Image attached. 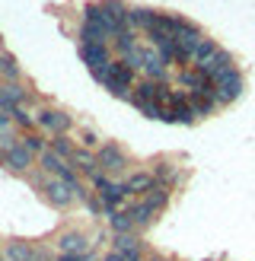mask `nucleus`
<instances>
[{
  "instance_id": "obj_1",
  "label": "nucleus",
  "mask_w": 255,
  "mask_h": 261,
  "mask_svg": "<svg viewBox=\"0 0 255 261\" xmlns=\"http://www.w3.org/2000/svg\"><path fill=\"white\" fill-rule=\"evenodd\" d=\"M96 80L106 86V89H112L115 96H128V89L134 86V67L128 61H112V64H106L102 70H96L93 73Z\"/></svg>"
},
{
  "instance_id": "obj_2",
  "label": "nucleus",
  "mask_w": 255,
  "mask_h": 261,
  "mask_svg": "<svg viewBox=\"0 0 255 261\" xmlns=\"http://www.w3.org/2000/svg\"><path fill=\"white\" fill-rule=\"evenodd\" d=\"M93 185H96V191H99V201H102V207H106L109 214H115L118 207L128 201V188H124V181H112V178H106V175H96L93 178Z\"/></svg>"
},
{
  "instance_id": "obj_3",
  "label": "nucleus",
  "mask_w": 255,
  "mask_h": 261,
  "mask_svg": "<svg viewBox=\"0 0 255 261\" xmlns=\"http://www.w3.org/2000/svg\"><path fill=\"white\" fill-rule=\"evenodd\" d=\"M239 93H242L239 70H230L226 76H220V80L214 83V102H217V106H230V102H236Z\"/></svg>"
},
{
  "instance_id": "obj_4",
  "label": "nucleus",
  "mask_w": 255,
  "mask_h": 261,
  "mask_svg": "<svg viewBox=\"0 0 255 261\" xmlns=\"http://www.w3.org/2000/svg\"><path fill=\"white\" fill-rule=\"evenodd\" d=\"M198 70H201L204 76H208L211 83H217V80H220V76H226L230 70H236V67H233V58H230V51L217 48V55H214L211 61H204V64H201Z\"/></svg>"
},
{
  "instance_id": "obj_5",
  "label": "nucleus",
  "mask_w": 255,
  "mask_h": 261,
  "mask_svg": "<svg viewBox=\"0 0 255 261\" xmlns=\"http://www.w3.org/2000/svg\"><path fill=\"white\" fill-rule=\"evenodd\" d=\"M178 80H182V86L188 89V93H195V96H214V83H211L198 67L182 70V73H178Z\"/></svg>"
},
{
  "instance_id": "obj_6",
  "label": "nucleus",
  "mask_w": 255,
  "mask_h": 261,
  "mask_svg": "<svg viewBox=\"0 0 255 261\" xmlns=\"http://www.w3.org/2000/svg\"><path fill=\"white\" fill-rule=\"evenodd\" d=\"M35 121L42 124L45 130H51L55 137H58V134H67V130H70V115H64V112H58V109H42Z\"/></svg>"
},
{
  "instance_id": "obj_7",
  "label": "nucleus",
  "mask_w": 255,
  "mask_h": 261,
  "mask_svg": "<svg viewBox=\"0 0 255 261\" xmlns=\"http://www.w3.org/2000/svg\"><path fill=\"white\" fill-rule=\"evenodd\" d=\"M45 198L55 204V207H67L76 194H73V188L67 185V181H61V178H48L45 181Z\"/></svg>"
},
{
  "instance_id": "obj_8",
  "label": "nucleus",
  "mask_w": 255,
  "mask_h": 261,
  "mask_svg": "<svg viewBox=\"0 0 255 261\" xmlns=\"http://www.w3.org/2000/svg\"><path fill=\"white\" fill-rule=\"evenodd\" d=\"M96 160H99V166H102V169H109V172H121V169L128 166L121 147H115V143H106V147H99Z\"/></svg>"
},
{
  "instance_id": "obj_9",
  "label": "nucleus",
  "mask_w": 255,
  "mask_h": 261,
  "mask_svg": "<svg viewBox=\"0 0 255 261\" xmlns=\"http://www.w3.org/2000/svg\"><path fill=\"white\" fill-rule=\"evenodd\" d=\"M80 58L89 64V70H102L106 64H112V58H109V48L106 45H80Z\"/></svg>"
},
{
  "instance_id": "obj_10",
  "label": "nucleus",
  "mask_w": 255,
  "mask_h": 261,
  "mask_svg": "<svg viewBox=\"0 0 255 261\" xmlns=\"http://www.w3.org/2000/svg\"><path fill=\"white\" fill-rule=\"evenodd\" d=\"M4 163L10 169H16V172H26V169L32 166V153L22 147V143H13L10 150H4Z\"/></svg>"
},
{
  "instance_id": "obj_11",
  "label": "nucleus",
  "mask_w": 255,
  "mask_h": 261,
  "mask_svg": "<svg viewBox=\"0 0 255 261\" xmlns=\"http://www.w3.org/2000/svg\"><path fill=\"white\" fill-rule=\"evenodd\" d=\"M22 99H26V89L16 86V83H10V86H0V112H13V109H19L22 106Z\"/></svg>"
},
{
  "instance_id": "obj_12",
  "label": "nucleus",
  "mask_w": 255,
  "mask_h": 261,
  "mask_svg": "<svg viewBox=\"0 0 255 261\" xmlns=\"http://www.w3.org/2000/svg\"><path fill=\"white\" fill-rule=\"evenodd\" d=\"M140 67L147 70V76L150 80H163V73H166V58L160 55V51H144V64H140Z\"/></svg>"
},
{
  "instance_id": "obj_13",
  "label": "nucleus",
  "mask_w": 255,
  "mask_h": 261,
  "mask_svg": "<svg viewBox=\"0 0 255 261\" xmlns=\"http://www.w3.org/2000/svg\"><path fill=\"white\" fill-rule=\"evenodd\" d=\"M128 214H131L134 226H150V220L157 217V207H153V204L144 198V201H137V204H131V207H128Z\"/></svg>"
},
{
  "instance_id": "obj_14",
  "label": "nucleus",
  "mask_w": 255,
  "mask_h": 261,
  "mask_svg": "<svg viewBox=\"0 0 255 261\" xmlns=\"http://www.w3.org/2000/svg\"><path fill=\"white\" fill-rule=\"evenodd\" d=\"M109 42V32L96 22H83L80 25V45H106Z\"/></svg>"
},
{
  "instance_id": "obj_15",
  "label": "nucleus",
  "mask_w": 255,
  "mask_h": 261,
  "mask_svg": "<svg viewBox=\"0 0 255 261\" xmlns=\"http://www.w3.org/2000/svg\"><path fill=\"white\" fill-rule=\"evenodd\" d=\"M70 163H73L76 169H80V172H83V175H93V178L99 175V160H96V156H93V153H86V150H76Z\"/></svg>"
},
{
  "instance_id": "obj_16",
  "label": "nucleus",
  "mask_w": 255,
  "mask_h": 261,
  "mask_svg": "<svg viewBox=\"0 0 255 261\" xmlns=\"http://www.w3.org/2000/svg\"><path fill=\"white\" fill-rule=\"evenodd\" d=\"M153 22H157V13L153 10H131L128 13V29H153Z\"/></svg>"
},
{
  "instance_id": "obj_17",
  "label": "nucleus",
  "mask_w": 255,
  "mask_h": 261,
  "mask_svg": "<svg viewBox=\"0 0 255 261\" xmlns=\"http://www.w3.org/2000/svg\"><path fill=\"white\" fill-rule=\"evenodd\" d=\"M58 249H61V255H73V252H86V239L80 236V232H64V236L58 239Z\"/></svg>"
},
{
  "instance_id": "obj_18",
  "label": "nucleus",
  "mask_w": 255,
  "mask_h": 261,
  "mask_svg": "<svg viewBox=\"0 0 255 261\" xmlns=\"http://www.w3.org/2000/svg\"><path fill=\"white\" fill-rule=\"evenodd\" d=\"M188 106L191 112H195V118H204V115H211L214 112V96H195V93H188Z\"/></svg>"
},
{
  "instance_id": "obj_19",
  "label": "nucleus",
  "mask_w": 255,
  "mask_h": 261,
  "mask_svg": "<svg viewBox=\"0 0 255 261\" xmlns=\"http://www.w3.org/2000/svg\"><path fill=\"white\" fill-rule=\"evenodd\" d=\"M55 156H61V160H73V153H76V147L64 137V134H58V137H51V147H48Z\"/></svg>"
},
{
  "instance_id": "obj_20",
  "label": "nucleus",
  "mask_w": 255,
  "mask_h": 261,
  "mask_svg": "<svg viewBox=\"0 0 255 261\" xmlns=\"http://www.w3.org/2000/svg\"><path fill=\"white\" fill-rule=\"evenodd\" d=\"M153 185H157V178H153V175H147V172H137V175H131V178L124 181L128 194H131V191H150Z\"/></svg>"
},
{
  "instance_id": "obj_21",
  "label": "nucleus",
  "mask_w": 255,
  "mask_h": 261,
  "mask_svg": "<svg viewBox=\"0 0 255 261\" xmlns=\"http://www.w3.org/2000/svg\"><path fill=\"white\" fill-rule=\"evenodd\" d=\"M217 55V45L211 42V38H201V45L195 48V55H191V64H195V67H201L204 61H211Z\"/></svg>"
},
{
  "instance_id": "obj_22",
  "label": "nucleus",
  "mask_w": 255,
  "mask_h": 261,
  "mask_svg": "<svg viewBox=\"0 0 255 261\" xmlns=\"http://www.w3.org/2000/svg\"><path fill=\"white\" fill-rule=\"evenodd\" d=\"M4 258H7V261H32L35 252L29 249V245H22V242H13V245H7Z\"/></svg>"
},
{
  "instance_id": "obj_23",
  "label": "nucleus",
  "mask_w": 255,
  "mask_h": 261,
  "mask_svg": "<svg viewBox=\"0 0 255 261\" xmlns=\"http://www.w3.org/2000/svg\"><path fill=\"white\" fill-rule=\"evenodd\" d=\"M109 220H112V229L115 232H118V236H128V232H131L134 229V220H131V214H118V211H115V214H109Z\"/></svg>"
},
{
  "instance_id": "obj_24",
  "label": "nucleus",
  "mask_w": 255,
  "mask_h": 261,
  "mask_svg": "<svg viewBox=\"0 0 255 261\" xmlns=\"http://www.w3.org/2000/svg\"><path fill=\"white\" fill-rule=\"evenodd\" d=\"M115 45H118V51L124 55V61L131 58L134 51H140V48H137V42H134V32H131V29H124V32H121L118 38H115Z\"/></svg>"
},
{
  "instance_id": "obj_25",
  "label": "nucleus",
  "mask_w": 255,
  "mask_h": 261,
  "mask_svg": "<svg viewBox=\"0 0 255 261\" xmlns=\"http://www.w3.org/2000/svg\"><path fill=\"white\" fill-rule=\"evenodd\" d=\"M115 252H121V255H140V242L128 232V236H118L115 239Z\"/></svg>"
},
{
  "instance_id": "obj_26",
  "label": "nucleus",
  "mask_w": 255,
  "mask_h": 261,
  "mask_svg": "<svg viewBox=\"0 0 255 261\" xmlns=\"http://www.w3.org/2000/svg\"><path fill=\"white\" fill-rule=\"evenodd\" d=\"M0 76H7L13 83L19 80V67H16V58L13 55H0Z\"/></svg>"
},
{
  "instance_id": "obj_27",
  "label": "nucleus",
  "mask_w": 255,
  "mask_h": 261,
  "mask_svg": "<svg viewBox=\"0 0 255 261\" xmlns=\"http://www.w3.org/2000/svg\"><path fill=\"white\" fill-rule=\"evenodd\" d=\"M147 201H150L153 207H157V211H163V207H166V201H169V188H166V185H160V181H157V185L150 188Z\"/></svg>"
},
{
  "instance_id": "obj_28",
  "label": "nucleus",
  "mask_w": 255,
  "mask_h": 261,
  "mask_svg": "<svg viewBox=\"0 0 255 261\" xmlns=\"http://www.w3.org/2000/svg\"><path fill=\"white\" fill-rule=\"evenodd\" d=\"M153 178H157L160 185H166V188H169L172 181H175V169H169L166 163H160V166H157V175H153Z\"/></svg>"
},
{
  "instance_id": "obj_29",
  "label": "nucleus",
  "mask_w": 255,
  "mask_h": 261,
  "mask_svg": "<svg viewBox=\"0 0 255 261\" xmlns=\"http://www.w3.org/2000/svg\"><path fill=\"white\" fill-rule=\"evenodd\" d=\"M22 147L29 150V153H45V150H48V147H45V140L38 137V134H26V137H22Z\"/></svg>"
},
{
  "instance_id": "obj_30",
  "label": "nucleus",
  "mask_w": 255,
  "mask_h": 261,
  "mask_svg": "<svg viewBox=\"0 0 255 261\" xmlns=\"http://www.w3.org/2000/svg\"><path fill=\"white\" fill-rule=\"evenodd\" d=\"M10 118L16 121V124H22V127H32V115L26 112L22 106H19V109H13V112H10Z\"/></svg>"
},
{
  "instance_id": "obj_31",
  "label": "nucleus",
  "mask_w": 255,
  "mask_h": 261,
  "mask_svg": "<svg viewBox=\"0 0 255 261\" xmlns=\"http://www.w3.org/2000/svg\"><path fill=\"white\" fill-rule=\"evenodd\" d=\"M58 261H93V255L89 252H73V255H61Z\"/></svg>"
},
{
  "instance_id": "obj_32",
  "label": "nucleus",
  "mask_w": 255,
  "mask_h": 261,
  "mask_svg": "<svg viewBox=\"0 0 255 261\" xmlns=\"http://www.w3.org/2000/svg\"><path fill=\"white\" fill-rule=\"evenodd\" d=\"M106 261H140V255H121V252H109Z\"/></svg>"
},
{
  "instance_id": "obj_33",
  "label": "nucleus",
  "mask_w": 255,
  "mask_h": 261,
  "mask_svg": "<svg viewBox=\"0 0 255 261\" xmlns=\"http://www.w3.org/2000/svg\"><path fill=\"white\" fill-rule=\"evenodd\" d=\"M10 124H13V118H10L7 112H0V134H7V130H10Z\"/></svg>"
},
{
  "instance_id": "obj_34",
  "label": "nucleus",
  "mask_w": 255,
  "mask_h": 261,
  "mask_svg": "<svg viewBox=\"0 0 255 261\" xmlns=\"http://www.w3.org/2000/svg\"><path fill=\"white\" fill-rule=\"evenodd\" d=\"M83 143H86V147H96V143H99V137L93 134V130H83Z\"/></svg>"
},
{
  "instance_id": "obj_35",
  "label": "nucleus",
  "mask_w": 255,
  "mask_h": 261,
  "mask_svg": "<svg viewBox=\"0 0 255 261\" xmlns=\"http://www.w3.org/2000/svg\"><path fill=\"white\" fill-rule=\"evenodd\" d=\"M153 261H166V258H153Z\"/></svg>"
},
{
  "instance_id": "obj_36",
  "label": "nucleus",
  "mask_w": 255,
  "mask_h": 261,
  "mask_svg": "<svg viewBox=\"0 0 255 261\" xmlns=\"http://www.w3.org/2000/svg\"><path fill=\"white\" fill-rule=\"evenodd\" d=\"M0 261H7V258H4V255H0Z\"/></svg>"
},
{
  "instance_id": "obj_37",
  "label": "nucleus",
  "mask_w": 255,
  "mask_h": 261,
  "mask_svg": "<svg viewBox=\"0 0 255 261\" xmlns=\"http://www.w3.org/2000/svg\"><path fill=\"white\" fill-rule=\"evenodd\" d=\"M38 261H42V258H38Z\"/></svg>"
}]
</instances>
